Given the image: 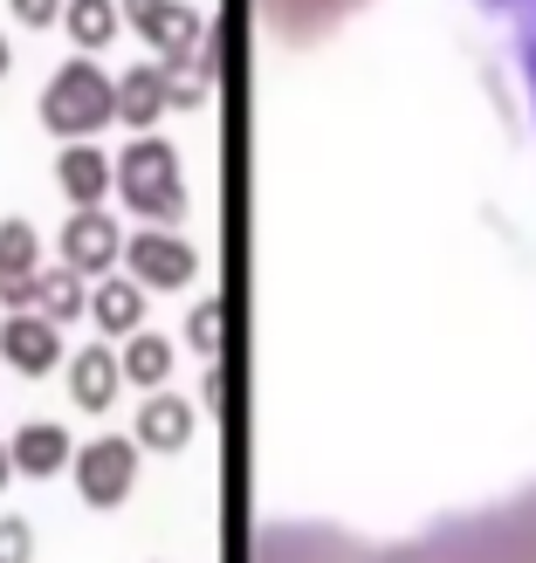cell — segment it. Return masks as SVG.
I'll list each match as a JSON object with an SVG mask.
<instances>
[{"label":"cell","instance_id":"1","mask_svg":"<svg viewBox=\"0 0 536 563\" xmlns=\"http://www.w3.org/2000/svg\"><path fill=\"white\" fill-rule=\"evenodd\" d=\"M248 563H536V488L461 509L400 543H358L344 529H269Z\"/></svg>","mask_w":536,"mask_h":563},{"label":"cell","instance_id":"2","mask_svg":"<svg viewBox=\"0 0 536 563\" xmlns=\"http://www.w3.org/2000/svg\"><path fill=\"white\" fill-rule=\"evenodd\" d=\"M118 192L138 220H152V228H179L186 220V179H179V152L165 145V137H138V145L118 158Z\"/></svg>","mask_w":536,"mask_h":563},{"label":"cell","instance_id":"3","mask_svg":"<svg viewBox=\"0 0 536 563\" xmlns=\"http://www.w3.org/2000/svg\"><path fill=\"white\" fill-rule=\"evenodd\" d=\"M110 118H118V82H110L97 63H63L42 82V124L55 137H69V145L97 137Z\"/></svg>","mask_w":536,"mask_h":563},{"label":"cell","instance_id":"4","mask_svg":"<svg viewBox=\"0 0 536 563\" xmlns=\"http://www.w3.org/2000/svg\"><path fill=\"white\" fill-rule=\"evenodd\" d=\"M124 21L158 48V63H186V55L207 48V14L186 8V0H118Z\"/></svg>","mask_w":536,"mask_h":563},{"label":"cell","instance_id":"5","mask_svg":"<svg viewBox=\"0 0 536 563\" xmlns=\"http://www.w3.org/2000/svg\"><path fill=\"white\" fill-rule=\"evenodd\" d=\"M138 482V440H90V446H76V488L90 509H118V501L131 495Z\"/></svg>","mask_w":536,"mask_h":563},{"label":"cell","instance_id":"6","mask_svg":"<svg viewBox=\"0 0 536 563\" xmlns=\"http://www.w3.org/2000/svg\"><path fill=\"white\" fill-rule=\"evenodd\" d=\"M124 268L138 289H186L193 275H200V255L173 234V228H145L124 241Z\"/></svg>","mask_w":536,"mask_h":563},{"label":"cell","instance_id":"7","mask_svg":"<svg viewBox=\"0 0 536 563\" xmlns=\"http://www.w3.org/2000/svg\"><path fill=\"white\" fill-rule=\"evenodd\" d=\"M118 262H124V234H118V220H110L103 207H76V220L63 228V268L103 282Z\"/></svg>","mask_w":536,"mask_h":563},{"label":"cell","instance_id":"8","mask_svg":"<svg viewBox=\"0 0 536 563\" xmlns=\"http://www.w3.org/2000/svg\"><path fill=\"white\" fill-rule=\"evenodd\" d=\"M0 357H8L21 378L55 372V364H63V323H48L42 309H14V317L0 323Z\"/></svg>","mask_w":536,"mask_h":563},{"label":"cell","instance_id":"9","mask_svg":"<svg viewBox=\"0 0 536 563\" xmlns=\"http://www.w3.org/2000/svg\"><path fill=\"white\" fill-rule=\"evenodd\" d=\"M42 234L28 220H0V302L8 309H35L42 296Z\"/></svg>","mask_w":536,"mask_h":563},{"label":"cell","instance_id":"10","mask_svg":"<svg viewBox=\"0 0 536 563\" xmlns=\"http://www.w3.org/2000/svg\"><path fill=\"white\" fill-rule=\"evenodd\" d=\"M165 110H173V90H165V69L158 63H138V69L118 76V124L152 131Z\"/></svg>","mask_w":536,"mask_h":563},{"label":"cell","instance_id":"11","mask_svg":"<svg viewBox=\"0 0 536 563\" xmlns=\"http://www.w3.org/2000/svg\"><path fill=\"white\" fill-rule=\"evenodd\" d=\"M110 179H118V165H110L90 137H83V145H63V158H55V186H63L76 207H103V186Z\"/></svg>","mask_w":536,"mask_h":563},{"label":"cell","instance_id":"12","mask_svg":"<svg viewBox=\"0 0 536 563\" xmlns=\"http://www.w3.org/2000/svg\"><path fill=\"white\" fill-rule=\"evenodd\" d=\"M76 461V440L55 427V419H35V427L14 433V474H35V482H48V474H63Z\"/></svg>","mask_w":536,"mask_h":563},{"label":"cell","instance_id":"13","mask_svg":"<svg viewBox=\"0 0 536 563\" xmlns=\"http://www.w3.org/2000/svg\"><path fill=\"white\" fill-rule=\"evenodd\" d=\"M118 385H124V364L110 357L103 344H90V351L69 357V399H76L83 412H103L110 399H118Z\"/></svg>","mask_w":536,"mask_h":563},{"label":"cell","instance_id":"14","mask_svg":"<svg viewBox=\"0 0 536 563\" xmlns=\"http://www.w3.org/2000/svg\"><path fill=\"white\" fill-rule=\"evenodd\" d=\"M193 440V406L179 391H152L145 412H138V446H152V454H179Z\"/></svg>","mask_w":536,"mask_h":563},{"label":"cell","instance_id":"15","mask_svg":"<svg viewBox=\"0 0 536 563\" xmlns=\"http://www.w3.org/2000/svg\"><path fill=\"white\" fill-rule=\"evenodd\" d=\"M90 323L103 330V336H131L138 323H145V289L124 275V282H97V296H90Z\"/></svg>","mask_w":536,"mask_h":563},{"label":"cell","instance_id":"16","mask_svg":"<svg viewBox=\"0 0 536 563\" xmlns=\"http://www.w3.org/2000/svg\"><path fill=\"white\" fill-rule=\"evenodd\" d=\"M489 8L502 14V27L516 42V69H523V97H529V124H536V0H489Z\"/></svg>","mask_w":536,"mask_h":563},{"label":"cell","instance_id":"17","mask_svg":"<svg viewBox=\"0 0 536 563\" xmlns=\"http://www.w3.org/2000/svg\"><path fill=\"white\" fill-rule=\"evenodd\" d=\"M124 378L131 385H145V391H158L165 385V372H173V344H158V336H145V330H131L124 336Z\"/></svg>","mask_w":536,"mask_h":563},{"label":"cell","instance_id":"18","mask_svg":"<svg viewBox=\"0 0 536 563\" xmlns=\"http://www.w3.org/2000/svg\"><path fill=\"white\" fill-rule=\"evenodd\" d=\"M63 27L76 35V48H103L110 35H118V0H69Z\"/></svg>","mask_w":536,"mask_h":563},{"label":"cell","instance_id":"19","mask_svg":"<svg viewBox=\"0 0 536 563\" xmlns=\"http://www.w3.org/2000/svg\"><path fill=\"white\" fill-rule=\"evenodd\" d=\"M158 69H165V90H173V103H179V110L207 103V90H214V48L186 55V63H158Z\"/></svg>","mask_w":536,"mask_h":563},{"label":"cell","instance_id":"20","mask_svg":"<svg viewBox=\"0 0 536 563\" xmlns=\"http://www.w3.org/2000/svg\"><path fill=\"white\" fill-rule=\"evenodd\" d=\"M35 309H42L48 323H76L83 309H90V296H83V275H69V268L42 275V296H35Z\"/></svg>","mask_w":536,"mask_h":563},{"label":"cell","instance_id":"21","mask_svg":"<svg viewBox=\"0 0 536 563\" xmlns=\"http://www.w3.org/2000/svg\"><path fill=\"white\" fill-rule=\"evenodd\" d=\"M358 0H275V21L289 27V35H317V27H330L337 14H351Z\"/></svg>","mask_w":536,"mask_h":563},{"label":"cell","instance_id":"22","mask_svg":"<svg viewBox=\"0 0 536 563\" xmlns=\"http://www.w3.org/2000/svg\"><path fill=\"white\" fill-rule=\"evenodd\" d=\"M0 563H35V529L21 516H0Z\"/></svg>","mask_w":536,"mask_h":563},{"label":"cell","instance_id":"23","mask_svg":"<svg viewBox=\"0 0 536 563\" xmlns=\"http://www.w3.org/2000/svg\"><path fill=\"white\" fill-rule=\"evenodd\" d=\"M186 330H193V351H200V357H214V351H220V330H228V317H220V302H200Z\"/></svg>","mask_w":536,"mask_h":563},{"label":"cell","instance_id":"24","mask_svg":"<svg viewBox=\"0 0 536 563\" xmlns=\"http://www.w3.org/2000/svg\"><path fill=\"white\" fill-rule=\"evenodd\" d=\"M8 8H14L28 27H48V21H63V8H69V0H8Z\"/></svg>","mask_w":536,"mask_h":563},{"label":"cell","instance_id":"25","mask_svg":"<svg viewBox=\"0 0 536 563\" xmlns=\"http://www.w3.org/2000/svg\"><path fill=\"white\" fill-rule=\"evenodd\" d=\"M14 482V446H0V488Z\"/></svg>","mask_w":536,"mask_h":563},{"label":"cell","instance_id":"26","mask_svg":"<svg viewBox=\"0 0 536 563\" xmlns=\"http://www.w3.org/2000/svg\"><path fill=\"white\" fill-rule=\"evenodd\" d=\"M14 69V48H8V35H0V76H8Z\"/></svg>","mask_w":536,"mask_h":563}]
</instances>
